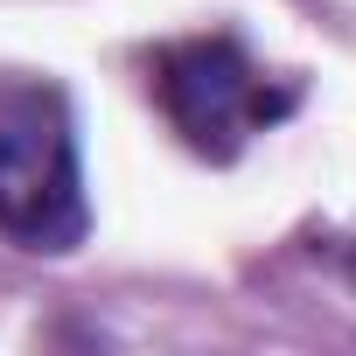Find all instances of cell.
<instances>
[{
	"instance_id": "obj_2",
	"label": "cell",
	"mask_w": 356,
	"mask_h": 356,
	"mask_svg": "<svg viewBox=\"0 0 356 356\" xmlns=\"http://www.w3.org/2000/svg\"><path fill=\"white\" fill-rule=\"evenodd\" d=\"M154 98L168 126L203 161H238V147L293 112V84H273L245 42L231 35H189L154 56Z\"/></svg>"
},
{
	"instance_id": "obj_1",
	"label": "cell",
	"mask_w": 356,
	"mask_h": 356,
	"mask_svg": "<svg viewBox=\"0 0 356 356\" xmlns=\"http://www.w3.org/2000/svg\"><path fill=\"white\" fill-rule=\"evenodd\" d=\"M84 224L70 98L42 77H0V238L22 252H77Z\"/></svg>"
}]
</instances>
